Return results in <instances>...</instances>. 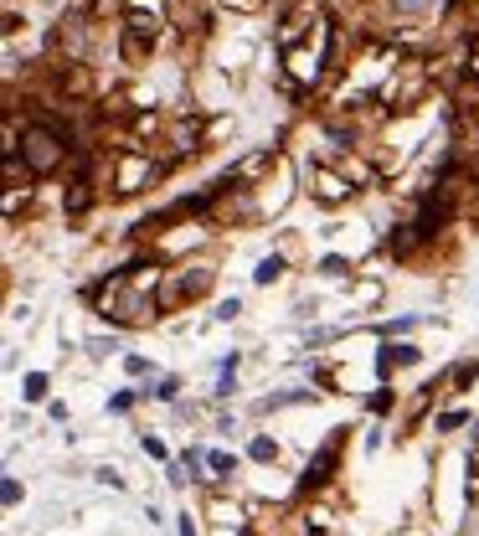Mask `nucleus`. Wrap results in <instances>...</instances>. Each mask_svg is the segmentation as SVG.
Instances as JSON below:
<instances>
[{
  "label": "nucleus",
  "instance_id": "f257e3e1",
  "mask_svg": "<svg viewBox=\"0 0 479 536\" xmlns=\"http://www.w3.org/2000/svg\"><path fill=\"white\" fill-rule=\"evenodd\" d=\"M392 361H417V350L413 346H387V350H381V371L392 367Z\"/></svg>",
  "mask_w": 479,
  "mask_h": 536
},
{
  "label": "nucleus",
  "instance_id": "f03ea898",
  "mask_svg": "<svg viewBox=\"0 0 479 536\" xmlns=\"http://www.w3.org/2000/svg\"><path fill=\"white\" fill-rule=\"evenodd\" d=\"M278 273H284V264H278V258H263V264H258V273H252V279H258V284H273Z\"/></svg>",
  "mask_w": 479,
  "mask_h": 536
},
{
  "label": "nucleus",
  "instance_id": "7ed1b4c3",
  "mask_svg": "<svg viewBox=\"0 0 479 536\" xmlns=\"http://www.w3.org/2000/svg\"><path fill=\"white\" fill-rule=\"evenodd\" d=\"M26 397H31V402H42V397H47V376H42V371L26 376Z\"/></svg>",
  "mask_w": 479,
  "mask_h": 536
},
{
  "label": "nucleus",
  "instance_id": "20e7f679",
  "mask_svg": "<svg viewBox=\"0 0 479 536\" xmlns=\"http://www.w3.org/2000/svg\"><path fill=\"white\" fill-rule=\"evenodd\" d=\"M252 459H273V454H278V449H273V438H252Z\"/></svg>",
  "mask_w": 479,
  "mask_h": 536
},
{
  "label": "nucleus",
  "instance_id": "39448f33",
  "mask_svg": "<svg viewBox=\"0 0 479 536\" xmlns=\"http://www.w3.org/2000/svg\"><path fill=\"white\" fill-rule=\"evenodd\" d=\"M0 500H5V506H16V500H21V485H16V480H5V490H0Z\"/></svg>",
  "mask_w": 479,
  "mask_h": 536
},
{
  "label": "nucleus",
  "instance_id": "423d86ee",
  "mask_svg": "<svg viewBox=\"0 0 479 536\" xmlns=\"http://www.w3.org/2000/svg\"><path fill=\"white\" fill-rule=\"evenodd\" d=\"M207 464H211L217 474H227V470H232V459H227V454H207Z\"/></svg>",
  "mask_w": 479,
  "mask_h": 536
},
{
  "label": "nucleus",
  "instance_id": "0eeeda50",
  "mask_svg": "<svg viewBox=\"0 0 479 536\" xmlns=\"http://www.w3.org/2000/svg\"><path fill=\"white\" fill-rule=\"evenodd\" d=\"M397 5H402V11H423V5H428V0H397Z\"/></svg>",
  "mask_w": 479,
  "mask_h": 536
},
{
  "label": "nucleus",
  "instance_id": "6e6552de",
  "mask_svg": "<svg viewBox=\"0 0 479 536\" xmlns=\"http://www.w3.org/2000/svg\"><path fill=\"white\" fill-rule=\"evenodd\" d=\"M475 67H479V41H475Z\"/></svg>",
  "mask_w": 479,
  "mask_h": 536
}]
</instances>
